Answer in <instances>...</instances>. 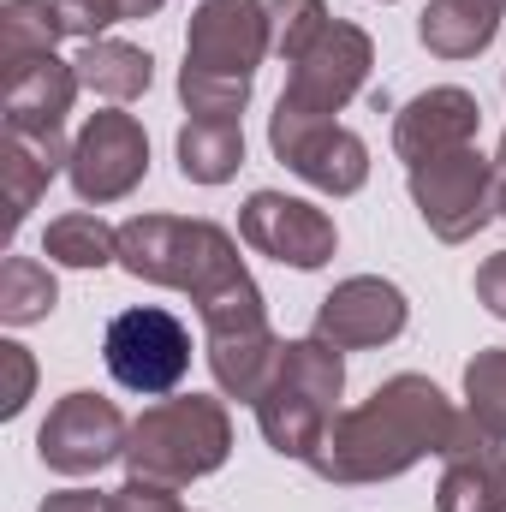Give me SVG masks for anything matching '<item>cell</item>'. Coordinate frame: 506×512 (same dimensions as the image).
Segmentation results:
<instances>
[{
  "label": "cell",
  "instance_id": "44dd1931",
  "mask_svg": "<svg viewBox=\"0 0 506 512\" xmlns=\"http://www.w3.org/2000/svg\"><path fill=\"white\" fill-rule=\"evenodd\" d=\"M245 167V126L239 120H185L179 126V173L191 185H227Z\"/></svg>",
  "mask_w": 506,
  "mask_h": 512
},
{
  "label": "cell",
  "instance_id": "52a82bcc",
  "mask_svg": "<svg viewBox=\"0 0 506 512\" xmlns=\"http://www.w3.org/2000/svg\"><path fill=\"white\" fill-rule=\"evenodd\" d=\"M203 352H209V370L227 399H251L262 393V382L274 376V358H280V340L268 328V310H262V292L256 280H233L227 292H215L203 310Z\"/></svg>",
  "mask_w": 506,
  "mask_h": 512
},
{
  "label": "cell",
  "instance_id": "ba28073f",
  "mask_svg": "<svg viewBox=\"0 0 506 512\" xmlns=\"http://www.w3.org/2000/svg\"><path fill=\"white\" fill-rule=\"evenodd\" d=\"M405 179H411V203H417L423 227L447 245L477 239L495 215V161L477 143L441 149V155L405 167Z\"/></svg>",
  "mask_w": 506,
  "mask_h": 512
},
{
  "label": "cell",
  "instance_id": "8fae6325",
  "mask_svg": "<svg viewBox=\"0 0 506 512\" xmlns=\"http://www.w3.org/2000/svg\"><path fill=\"white\" fill-rule=\"evenodd\" d=\"M66 173H72V191L84 203H120L149 173V137L120 108L90 114V126L78 131V143H72V167Z\"/></svg>",
  "mask_w": 506,
  "mask_h": 512
},
{
  "label": "cell",
  "instance_id": "5bb4252c",
  "mask_svg": "<svg viewBox=\"0 0 506 512\" xmlns=\"http://www.w3.org/2000/svg\"><path fill=\"white\" fill-rule=\"evenodd\" d=\"M268 143H274V155H280L304 185H316V191H328V197H352V191H364V179H370V149H364L358 131H346V126L268 131Z\"/></svg>",
  "mask_w": 506,
  "mask_h": 512
},
{
  "label": "cell",
  "instance_id": "30bf717a",
  "mask_svg": "<svg viewBox=\"0 0 506 512\" xmlns=\"http://www.w3.org/2000/svg\"><path fill=\"white\" fill-rule=\"evenodd\" d=\"M126 441H131V423L120 417L114 399H102V393H66L48 411V423L36 435V453L60 477H90V471L126 459Z\"/></svg>",
  "mask_w": 506,
  "mask_h": 512
},
{
  "label": "cell",
  "instance_id": "2e32d148",
  "mask_svg": "<svg viewBox=\"0 0 506 512\" xmlns=\"http://www.w3.org/2000/svg\"><path fill=\"white\" fill-rule=\"evenodd\" d=\"M72 96H78V66H66V60H54V54L0 72V114H6V131H42V137L66 131Z\"/></svg>",
  "mask_w": 506,
  "mask_h": 512
},
{
  "label": "cell",
  "instance_id": "4fadbf2b",
  "mask_svg": "<svg viewBox=\"0 0 506 512\" xmlns=\"http://www.w3.org/2000/svg\"><path fill=\"white\" fill-rule=\"evenodd\" d=\"M239 233L256 256H274L286 268H322L340 245L334 221L316 203H298L280 191H251V203L239 209Z\"/></svg>",
  "mask_w": 506,
  "mask_h": 512
},
{
  "label": "cell",
  "instance_id": "603a6c76",
  "mask_svg": "<svg viewBox=\"0 0 506 512\" xmlns=\"http://www.w3.org/2000/svg\"><path fill=\"white\" fill-rule=\"evenodd\" d=\"M42 256L60 262V268H102V262H120V227H108V221L90 215V209L60 215V221H48Z\"/></svg>",
  "mask_w": 506,
  "mask_h": 512
},
{
  "label": "cell",
  "instance_id": "3957f363",
  "mask_svg": "<svg viewBox=\"0 0 506 512\" xmlns=\"http://www.w3.org/2000/svg\"><path fill=\"white\" fill-rule=\"evenodd\" d=\"M340 393H346V358L328 340H286L274 358V376L256 393V423L262 441L280 459H304L322 447L328 423L340 417Z\"/></svg>",
  "mask_w": 506,
  "mask_h": 512
},
{
  "label": "cell",
  "instance_id": "9c48e42d",
  "mask_svg": "<svg viewBox=\"0 0 506 512\" xmlns=\"http://www.w3.org/2000/svg\"><path fill=\"white\" fill-rule=\"evenodd\" d=\"M102 358H108V376L126 387V393H143V399H161L185 382L191 370V334L173 310L161 304H137V310H120L102 334Z\"/></svg>",
  "mask_w": 506,
  "mask_h": 512
},
{
  "label": "cell",
  "instance_id": "8992f818",
  "mask_svg": "<svg viewBox=\"0 0 506 512\" xmlns=\"http://www.w3.org/2000/svg\"><path fill=\"white\" fill-rule=\"evenodd\" d=\"M370 66H376V42H370L358 24L334 18V24L316 36V48L292 66V78H286V90H280V102H274L268 131L334 126V114L364 90Z\"/></svg>",
  "mask_w": 506,
  "mask_h": 512
},
{
  "label": "cell",
  "instance_id": "f1b7e54d",
  "mask_svg": "<svg viewBox=\"0 0 506 512\" xmlns=\"http://www.w3.org/2000/svg\"><path fill=\"white\" fill-rule=\"evenodd\" d=\"M114 512H185V507H179V495H173V489L131 477L126 489H114Z\"/></svg>",
  "mask_w": 506,
  "mask_h": 512
},
{
  "label": "cell",
  "instance_id": "7a4b0ae2",
  "mask_svg": "<svg viewBox=\"0 0 506 512\" xmlns=\"http://www.w3.org/2000/svg\"><path fill=\"white\" fill-rule=\"evenodd\" d=\"M274 54L268 0H203L185 36L179 96L197 120H245L256 66Z\"/></svg>",
  "mask_w": 506,
  "mask_h": 512
},
{
  "label": "cell",
  "instance_id": "f546056e",
  "mask_svg": "<svg viewBox=\"0 0 506 512\" xmlns=\"http://www.w3.org/2000/svg\"><path fill=\"white\" fill-rule=\"evenodd\" d=\"M477 298H483V304L506 322V251H495L483 268H477Z\"/></svg>",
  "mask_w": 506,
  "mask_h": 512
},
{
  "label": "cell",
  "instance_id": "9a60e30c",
  "mask_svg": "<svg viewBox=\"0 0 506 512\" xmlns=\"http://www.w3.org/2000/svg\"><path fill=\"white\" fill-rule=\"evenodd\" d=\"M477 120H483V108H477L471 90H459V84L423 90V96H411V102L399 108V120H393V149H399L405 167H417V161H429V155H441V149L477 143Z\"/></svg>",
  "mask_w": 506,
  "mask_h": 512
},
{
  "label": "cell",
  "instance_id": "7c38bea8",
  "mask_svg": "<svg viewBox=\"0 0 506 512\" xmlns=\"http://www.w3.org/2000/svg\"><path fill=\"white\" fill-rule=\"evenodd\" d=\"M411 322V304L393 280L381 274H352L340 280L322 304H316V340L340 346V352H370V346H387L399 340Z\"/></svg>",
  "mask_w": 506,
  "mask_h": 512
},
{
  "label": "cell",
  "instance_id": "4316f807",
  "mask_svg": "<svg viewBox=\"0 0 506 512\" xmlns=\"http://www.w3.org/2000/svg\"><path fill=\"white\" fill-rule=\"evenodd\" d=\"M60 6V24H66V36H84V42H96V36H108L114 24H131V18H149V12H161L167 0H54Z\"/></svg>",
  "mask_w": 506,
  "mask_h": 512
},
{
  "label": "cell",
  "instance_id": "d4e9b609",
  "mask_svg": "<svg viewBox=\"0 0 506 512\" xmlns=\"http://www.w3.org/2000/svg\"><path fill=\"white\" fill-rule=\"evenodd\" d=\"M465 399H471V417L506 441V346H489L465 364Z\"/></svg>",
  "mask_w": 506,
  "mask_h": 512
},
{
  "label": "cell",
  "instance_id": "ffe728a7",
  "mask_svg": "<svg viewBox=\"0 0 506 512\" xmlns=\"http://www.w3.org/2000/svg\"><path fill=\"white\" fill-rule=\"evenodd\" d=\"M72 66H78V84L96 90V96H108V102H137V96L155 84V60H149L143 48L120 42V36L84 42V54H78Z\"/></svg>",
  "mask_w": 506,
  "mask_h": 512
},
{
  "label": "cell",
  "instance_id": "484cf974",
  "mask_svg": "<svg viewBox=\"0 0 506 512\" xmlns=\"http://www.w3.org/2000/svg\"><path fill=\"white\" fill-rule=\"evenodd\" d=\"M268 24H274V54L286 66H298L334 18H328L322 0H268Z\"/></svg>",
  "mask_w": 506,
  "mask_h": 512
},
{
  "label": "cell",
  "instance_id": "cb8c5ba5",
  "mask_svg": "<svg viewBox=\"0 0 506 512\" xmlns=\"http://www.w3.org/2000/svg\"><path fill=\"white\" fill-rule=\"evenodd\" d=\"M54 304H60V286H54L48 262H36V256H6L0 262V322L6 328H30Z\"/></svg>",
  "mask_w": 506,
  "mask_h": 512
},
{
  "label": "cell",
  "instance_id": "e0dca14e",
  "mask_svg": "<svg viewBox=\"0 0 506 512\" xmlns=\"http://www.w3.org/2000/svg\"><path fill=\"white\" fill-rule=\"evenodd\" d=\"M435 512H506V441H495L483 423L465 435V447L447 453Z\"/></svg>",
  "mask_w": 506,
  "mask_h": 512
},
{
  "label": "cell",
  "instance_id": "4dcf8cb0",
  "mask_svg": "<svg viewBox=\"0 0 506 512\" xmlns=\"http://www.w3.org/2000/svg\"><path fill=\"white\" fill-rule=\"evenodd\" d=\"M36 512H114V495H96V489H60V495H48Z\"/></svg>",
  "mask_w": 506,
  "mask_h": 512
},
{
  "label": "cell",
  "instance_id": "ac0fdd59",
  "mask_svg": "<svg viewBox=\"0 0 506 512\" xmlns=\"http://www.w3.org/2000/svg\"><path fill=\"white\" fill-rule=\"evenodd\" d=\"M72 167V149H66V131L42 137V131H6L0 143V191H6V233L24 227V215L36 209V197L48 191V179Z\"/></svg>",
  "mask_w": 506,
  "mask_h": 512
},
{
  "label": "cell",
  "instance_id": "1f68e13d",
  "mask_svg": "<svg viewBox=\"0 0 506 512\" xmlns=\"http://www.w3.org/2000/svg\"><path fill=\"white\" fill-rule=\"evenodd\" d=\"M495 215L506 221V137H501V149H495Z\"/></svg>",
  "mask_w": 506,
  "mask_h": 512
},
{
  "label": "cell",
  "instance_id": "277c9868",
  "mask_svg": "<svg viewBox=\"0 0 506 512\" xmlns=\"http://www.w3.org/2000/svg\"><path fill=\"white\" fill-rule=\"evenodd\" d=\"M120 268L149 286L191 292L197 310L233 280H245L239 245L215 221H179V215H131L120 227Z\"/></svg>",
  "mask_w": 506,
  "mask_h": 512
},
{
  "label": "cell",
  "instance_id": "83f0119b",
  "mask_svg": "<svg viewBox=\"0 0 506 512\" xmlns=\"http://www.w3.org/2000/svg\"><path fill=\"white\" fill-rule=\"evenodd\" d=\"M0 370H6V387H0V417H18V411H24V399H30V382H36V364H30V352H24L18 340H6V346H0Z\"/></svg>",
  "mask_w": 506,
  "mask_h": 512
},
{
  "label": "cell",
  "instance_id": "5b68a950",
  "mask_svg": "<svg viewBox=\"0 0 506 512\" xmlns=\"http://www.w3.org/2000/svg\"><path fill=\"white\" fill-rule=\"evenodd\" d=\"M233 453V423L221 399L185 393V399H161L131 423L126 441V471L161 489H185L209 471H221Z\"/></svg>",
  "mask_w": 506,
  "mask_h": 512
},
{
  "label": "cell",
  "instance_id": "d6986e66",
  "mask_svg": "<svg viewBox=\"0 0 506 512\" xmlns=\"http://www.w3.org/2000/svg\"><path fill=\"white\" fill-rule=\"evenodd\" d=\"M506 18V0H429L417 36L435 60H477Z\"/></svg>",
  "mask_w": 506,
  "mask_h": 512
},
{
  "label": "cell",
  "instance_id": "7402d4cb",
  "mask_svg": "<svg viewBox=\"0 0 506 512\" xmlns=\"http://www.w3.org/2000/svg\"><path fill=\"white\" fill-rule=\"evenodd\" d=\"M60 36H66V24H60L54 0H6V12H0V72L54 54Z\"/></svg>",
  "mask_w": 506,
  "mask_h": 512
},
{
  "label": "cell",
  "instance_id": "6da1fadb",
  "mask_svg": "<svg viewBox=\"0 0 506 512\" xmlns=\"http://www.w3.org/2000/svg\"><path fill=\"white\" fill-rule=\"evenodd\" d=\"M477 429L471 411H453L447 393L429 376H393L381 382L364 405L340 411L322 435V447L310 453V471L328 483H387L405 477L417 459L429 453H453L465 447V435Z\"/></svg>",
  "mask_w": 506,
  "mask_h": 512
}]
</instances>
